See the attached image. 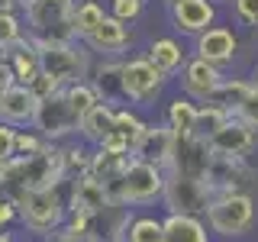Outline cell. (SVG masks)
Wrapping results in <instances>:
<instances>
[{
	"label": "cell",
	"mask_w": 258,
	"mask_h": 242,
	"mask_svg": "<svg viewBox=\"0 0 258 242\" xmlns=\"http://www.w3.org/2000/svg\"><path fill=\"white\" fill-rule=\"evenodd\" d=\"M68 181L64 168V142H45L36 155L26 158H10L4 174V188L16 200L23 191H39V188H61Z\"/></svg>",
	"instance_id": "obj_1"
},
{
	"label": "cell",
	"mask_w": 258,
	"mask_h": 242,
	"mask_svg": "<svg viewBox=\"0 0 258 242\" xmlns=\"http://www.w3.org/2000/svg\"><path fill=\"white\" fill-rule=\"evenodd\" d=\"M207 229L220 239H242L258 226V200L252 191L216 194L207 207Z\"/></svg>",
	"instance_id": "obj_2"
},
{
	"label": "cell",
	"mask_w": 258,
	"mask_h": 242,
	"mask_svg": "<svg viewBox=\"0 0 258 242\" xmlns=\"http://www.w3.org/2000/svg\"><path fill=\"white\" fill-rule=\"evenodd\" d=\"M78 0H29L23 4V23L32 42H78L75 36Z\"/></svg>",
	"instance_id": "obj_3"
},
{
	"label": "cell",
	"mask_w": 258,
	"mask_h": 242,
	"mask_svg": "<svg viewBox=\"0 0 258 242\" xmlns=\"http://www.w3.org/2000/svg\"><path fill=\"white\" fill-rule=\"evenodd\" d=\"M16 220L32 236H52L55 229H61L68 220V200H64L61 188L23 191L16 197Z\"/></svg>",
	"instance_id": "obj_4"
},
{
	"label": "cell",
	"mask_w": 258,
	"mask_h": 242,
	"mask_svg": "<svg viewBox=\"0 0 258 242\" xmlns=\"http://www.w3.org/2000/svg\"><path fill=\"white\" fill-rule=\"evenodd\" d=\"M39 52V71L58 81L61 87L78 84L91 75V52L84 42H36Z\"/></svg>",
	"instance_id": "obj_5"
},
{
	"label": "cell",
	"mask_w": 258,
	"mask_h": 242,
	"mask_svg": "<svg viewBox=\"0 0 258 242\" xmlns=\"http://www.w3.org/2000/svg\"><path fill=\"white\" fill-rule=\"evenodd\" d=\"M165 78L145 55H126L123 58V97L129 107H155V100L165 94Z\"/></svg>",
	"instance_id": "obj_6"
},
{
	"label": "cell",
	"mask_w": 258,
	"mask_h": 242,
	"mask_svg": "<svg viewBox=\"0 0 258 242\" xmlns=\"http://www.w3.org/2000/svg\"><path fill=\"white\" fill-rule=\"evenodd\" d=\"M213 200V191L207 188L204 177H187L168 171L165 191H161V204L168 213H187V216H207V207Z\"/></svg>",
	"instance_id": "obj_7"
},
{
	"label": "cell",
	"mask_w": 258,
	"mask_h": 242,
	"mask_svg": "<svg viewBox=\"0 0 258 242\" xmlns=\"http://www.w3.org/2000/svg\"><path fill=\"white\" fill-rule=\"evenodd\" d=\"M165 181H168V171H165V168L149 165V161L129 158V165L123 168V177H119V188H123V204L126 207L155 204V200H161Z\"/></svg>",
	"instance_id": "obj_8"
},
{
	"label": "cell",
	"mask_w": 258,
	"mask_h": 242,
	"mask_svg": "<svg viewBox=\"0 0 258 242\" xmlns=\"http://www.w3.org/2000/svg\"><path fill=\"white\" fill-rule=\"evenodd\" d=\"M78 119L81 116L68 103L64 91H58V94L45 97V100H39L36 116H32V129H36L45 142H64V139H71V136H78Z\"/></svg>",
	"instance_id": "obj_9"
},
{
	"label": "cell",
	"mask_w": 258,
	"mask_h": 242,
	"mask_svg": "<svg viewBox=\"0 0 258 242\" xmlns=\"http://www.w3.org/2000/svg\"><path fill=\"white\" fill-rule=\"evenodd\" d=\"M174 129L165 123V119H145L142 133L136 136L133 142V155L136 161H149V165H158L168 171V165H171V155H174Z\"/></svg>",
	"instance_id": "obj_10"
},
{
	"label": "cell",
	"mask_w": 258,
	"mask_h": 242,
	"mask_svg": "<svg viewBox=\"0 0 258 242\" xmlns=\"http://www.w3.org/2000/svg\"><path fill=\"white\" fill-rule=\"evenodd\" d=\"M133 26L123 20H116V16H103L100 26L91 29L81 42H84V48L91 55H97V58H126V52L133 48Z\"/></svg>",
	"instance_id": "obj_11"
},
{
	"label": "cell",
	"mask_w": 258,
	"mask_h": 242,
	"mask_svg": "<svg viewBox=\"0 0 258 242\" xmlns=\"http://www.w3.org/2000/svg\"><path fill=\"white\" fill-rule=\"evenodd\" d=\"M210 155L216 158H248L258 149V133L252 126H245L239 116H229L216 133L207 136Z\"/></svg>",
	"instance_id": "obj_12"
},
{
	"label": "cell",
	"mask_w": 258,
	"mask_h": 242,
	"mask_svg": "<svg viewBox=\"0 0 258 242\" xmlns=\"http://www.w3.org/2000/svg\"><path fill=\"white\" fill-rule=\"evenodd\" d=\"M207 188L216 194H232V191H248L258 181V171L248 165V158H210V168L204 174Z\"/></svg>",
	"instance_id": "obj_13"
},
{
	"label": "cell",
	"mask_w": 258,
	"mask_h": 242,
	"mask_svg": "<svg viewBox=\"0 0 258 242\" xmlns=\"http://www.w3.org/2000/svg\"><path fill=\"white\" fill-rule=\"evenodd\" d=\"M190 55L216 65V68H226V65H232L236 55H239V32L232 26L213 23V26L204 29L200 36H194V52Z\"/></svg>",
	"instance_id": "obj_14"
},
{
	"label": "cell",
	"mask_w": 258,
	"mask_h": 242,
	"mask_svg": "<svg viewBox=\"0 0 258 242\" xmlns=\"http://www.w3.org/2000/svg\"><path fill=\"white\" fill-rule=\"evenodd\" d=\"M168 16H171V26L181 36H200L204 29H210L220 16V4L216 0H177V4L168 7Z\"/></svg>",
	"instance_id": "obj_15"
},
{
	"label": "cell",
	"mask_w": 258,
	"mask_h": 242,
	"mask_svg": "<svg viewBox=\"0 0 258 242\" xmlns=\"http://www.w3.org/2000/svg\"><path fill=\"white\" fill-rule=\"evenodd\" d=\"M223 68H216V65H210L204 58H197V55H190L187 65L181 68V75H177V84H181V94L184 97H190V100H197V103H204L210 94L220 87V81H223Z\"/></svg>",
	"instance_id": "obj_16"
},
{
	"label": "cell",
	"mask_w": 258,
	"mask_h": 242,
	"mask_svg": "<svg viewBox=\"0 0 258 242\" xmlns=\"http://www.w3.org/2000/svg\"><path fill=\"white\" fill-rule=\"evenodd\" d=\"M71 191H68V213H103V210L110 207V197H107V188H103V181H97L91 171L71 177Z\"/></svg>",
	"instance_id": "obj_17"
},
{
	"label": "cell",
	"mask_w": 258,
	"mask_h": 242,
	"mask_svg": "<svg viewBox=\"0 0 258 242\" xmlns=\"http://www.w3.org/2000/svg\"><path fill=\"white\" fill-rule=\"evenodd\" d=\"M210 158L213 155H210L207 139H200V136H177L168 171L187 174V177H204L207 168H210Z\"/></svg>",
	"instance_id": "obj_18"
},
{
	"label": "cell",
	"mask_w": 258,
	"mask_h": 242,
	"mask_svg": "<svg viewBox=\"0 0 258 242\" xmlns=\"http://www.w3.org/2000/svg\"><path fill=\"white\" fill-rule=\"evenodd\" d=\"M87 81L97 87L103 103H110V107H123L126 103V97H123V58H100L91 68Z\"/></svg>",
	"instance_id": "obj_19"
},
{
	"label": "cell",
	"mask_w": 258,
	"mask_h": 242,
	"mask_svg": "<svg viewBox=\"0 0 258 242\" xmlns=\"http://www.w3.org/2000/svg\"><path fill=\"white\" fill-rule=\"evenodd\" d=\"M36 107H39V100L26 84H13V87H7V91L0 94V119L16 126V129L32 126Z\"/></svg>",
	"instance_id": "obj_20"
},
{
	"label": "cell",
	"mask_w": 258,
	"mask_h": 242,
	"mask_svg": "<svg viewBox=\"0 0 258 242\" xmlns=\"http://www.w3.org/2000/svg\"><path fill=\"white\" fill-rule=\"evenodd\" d=\"M145 58L155 65V68H158L165 78H177V75H181V68L187 65L190 52L184 48L181 39H174V36H158V39H152V42H149V48H145Z\"/></svg>",
	"instance_id": "obj_21"
},
{
	"label": "cell",
	"mask_w": 258,
	"mask_h": 242,
	"mask_svg": "<svg viewBox=\"0 0 258 242\" xmlns=\"http://www.w3.org/2000/svg\"><path fill=\"white\" fill-rule=\"evenodd\" d=\"M161 242H210L207 220L187 213H168L161 220Z\"/></svg>",
	"instance_id": "obj_22"
},
{
	"label": "cell",
	"mask_w": 258,
	"mask_h": 242,
	"mask_svg": "<svg viewBox=\"0 0 258 242\" xmlns=\"http://www.w3.org/2000/svg\"><path fill=\"white\" fill-rule=\"evenodd\" d=\"M113 116H116V107H110V103H97L94 110H87L84 116L78 119L81 142H87L91 149L103 145V139L113 133Z\"/></svg>",
	"instance_id": "obj_23"
},
{
	"label": "cell",
	"mask_w": 258,
	"mask_h": 242,
	"mask_svg": "<svg viewBox=\"0 0 258 242\" xmlns=\"http://www.w3.org/2000/svg\"><path fill=\"white\" fill-rule=\"evenodd\" d=\"M7 65H10L16 84H32L39 78V52H36V42L26 36L16 48L7 52Z\"/></svg>",
	"instance_id": "obj_24"
},
{
	"label": "cell",
	"mask_w": 258,
	"mask_h": 242,
	"mask_svg": "<svg viewBox=\"0 0 258 242\" xmlns=\"http://www.w3.org/2000/svg\"><path fill=\"white\" fill-rule=\"evenodd\" d=\"M197 110H200L197 100H190V97H184V94H174L171 100L165 103V123L174 129V136H194Z\"/></svg>",
	"instance_id": "obj_25"
},
{
	"label": "cell",
	"mask_w": 258,
	"mask_h": 242,
	"mask_svg": "<svg viewBox=\"0 0 258 242\" xmlns=\"http://www.w3.org/2000/svg\"><path fill=\"white\" fill-rule=\"evenodd\" d=\"M252 94V84H248V78H223L220 81V87H216L213 94L207 97L204 103H213V107H220V110H226L232 116L242 103H245V97Z\"/></svg>",
	"instance_id": "obj_26"
},
{
	"label": "cell",
	"mask_w": 258,
	"mask_h": 242,
	"mask_svg": "<svg viewBox=\"0 0 258 242\" xmlns=\"http://www.w3.org/2000/svg\"><path fill=\"white\" fill-rule=\"evenodd\" d=\"M129 158L133 155H123V152H110V149H100V145H97V149L91 152V168H87V171H91L97 181H116V177H123V168L129 165Z\"/></svg>",
	"instance_id": "obj_27"
},
{
	"label": "cell",
	"mask_w": 258,
	"mask_h": 242,
	"mask_svg": "<svg viewBox=\"0 0 258 242\" xmlns=\"http://www.w3.org/2000/svg\"><path fill=\"white\" fill-rule=\"evenodd\" d=\"M107 16V7L100 4V0H81V4L75 7V36H78V42L87 36L91 29L100 26V20Z\"/></svg>",
	"instance_id": "obj_28"
},
{
	"label": "cell",
	"mask_w": 258,
	"mask_h": 242,
	"mask_svg": "<svg viewBox=\"0 0 258 242\" xmlns=\"http://www.w3.org/2000/svg\"><path fill=\"white\" fill-rule=\"evenodd\" d=\"M26 39V23H23V13H0V58H7V52L16 48Z\"/></svg>",
	"instance_id": "obj_29"
},
{
	"label": "cell",
	"mask_w": 258,
	"mask_h": 242,
	"mask_svg": "<svg viewBox=\"0 0 258 242\" xmlns=\"http://www.w3.org/2000/svg\"><path fill=\"white\" fill-rule=\"evenodd\" d=\"M145 119L139 116V110L123 103V107H116V116H113V136H119V139H126L129 145L136 142V136L142 133Z\"/></svg>",
	"instance_id": "obj_30"
},
{
	"label": "cell",
	"mask_w": 258,
	"mask_h": 242,
	"mask_svg": "<svg viewBox=\"0 0 258 242\" xmlns=\"http://www.w3.org/2000/svg\"><path fill=\"white\" fill-rule=\"evenodd\" d=\"M123 242H161V220L158 216H133L123 232Z\"/></svg>",
	"instance_id": "obj_31"
},
{
	"label": "cell",
	"mask_w": 258,
	"mask_h": 242,
	"mask_svg": "<svg viewBox=\"0 0 258 242\" xmlns=\"http://www.w3.org/2000/svg\"><path fill=\"white\" fill-rule=\"evenodd\" d=\"M64 97H68V103L75 107L78 116H84L87 110H94L97 103H103V100H100V94H97V87H94L87 78H84V81H78V84H68V87H64Z\"/></svg>",
	"instance_id": "obj_32"
},
{
	"label": "cell",
	"mask_w": 258,
	"mask_h": 242,
	"mask_svg": "<svg viewBox=\"0 0 258 242\" xmlns=\"http://www.w3.org/2000/svg\"><path fill=\"white\" fill-rule=\"evenodd\" d=\"M226 119H229V113L220 110V107H213V103H200V110H197V126H194V136H200V139H207L210 133H216Z\"/></svg>",
	"instance_id": "obj_33"
},
{
	"label": "cell",
	"mask_w": 258,
	"mask_h": 242,
	"mask_svg": "<svg viewBox=\"0 0 258 242\" xmlns=\"http://www.w3.org/2000/svg\"><path fill=\"white\" fill-rule=\"evenodd\" d=\"M91 152L87 145H78V142H68L64 145V168H68V181L78 174H84L87 168H91Z\"/></svg>",
	"instance_id": "obj_34"
},
{
	"label": "cell",
	"mask_w": 258,
	"mask_h": 242,
	"mask_svg": "<svg viewBox=\"0 0 258 242\" xmlns=\"http://www.w3.org/2000/svg\"><path fill=\"white\" fill-rule=\"evenodd\" d=\"M145 4H149V0H110V4H107V13L133 26V23H139V20H142Z\"/></svg>",
	"instance_id": "obj_35"
},
{
	"label": "cell",
	"mask_w": 258,
	"mask_h": 242,
	"mask_svg": "<svg viewBox=\"0 0 258 242\" xmlns=\"http://www.w3.org/2000/svg\"><path fill=\"white\" fill-rule=\"evenodd\" d=\"M45 145V139L36 133L32 126H23L16 129V145H13V158H26V155H36L39 149Z\"/></svg>",
	"instance_id": "obj_36"
},
{
	"label": "cell",
	"mask_w": 258,
	"mask_h": 242,
	"mask_svg": "<svg viewBox=\"0 0 258 242\" xmlns=\"http://www.w3.org/2000/svg\"><path fill=\"white\" fill-rule=\"evenodd\" d=\"M232 16L239 26L258 29V0H232Z\"/></svg>",
	"instance_id": "obj_37"
},
{
	"label": "cell",
	"mask_w": 258,
	"mask_h": 242,
	"mask_svg": "<svg viewBox=\"0 0 258 242\" xmlns=\"http://www.w3.org/2000/svg\"><path fill=\"white\" fill-rule=\"evenodd\" d=\"M32 94H36V100H45V97H52V94H58V91H64V87L58 84V81H52L48 75H42V71H39V78L32 81V84H26Z\"/></svg>",
	"instance_id": "obj_38"
},
{
	"label": "cell",
	"mask_w": 258,
	"mask_h": 242,
	"mask_svg": "<svg viewBox=\"0 0 258 242\" xmlns=\"http://www.w3.org/2000/svg\"><path fill=\"white\" fill-rule=\"evenodd\" d=\"M232 116H239L245 126H252L255 133H258V97H255V94H248V97H245V103H242V107L232 113Z\"/></svg>",
	"instance_id": "obj_39"
},
{
	"label": "cell",
	"mask_w": 258,
	"mask_h": 242,
	"mask_svg": "<svg viewBox=\"0 0 258 242\" xmlns=\"http://www.w3.org/2000/svg\"><path fill=\"white\" fill-rule=\"evenodd\" d=\"M13 145H16V126H10V123L0 119V161L13 158Z\"/></svg>",
	"instance_id": "obj_40"
},
{
	"label": "cell",
	"mask_w": 258,
	"mask_h": 242,
	"mask_svg": "<svg viewBox=\"0 0 258 242\" xmlns=\"http://www.w3.org/2000/svg\"><path fill=\"white\" fill-rule=\"evenodd\" d=\"M13 220H16V200L0 188V229H7Z\"/></svg>",
	"instance_id": "obj_41"
},
{
	"label": "cell",
	"mask_w": 258,
	"mask_h": 242,
	"mask_svg": "<svg viewBox=\"0 0 258 242\" xmlns=\"http://www.w3.org/2000/svg\"><path fill=\"white\" fill-rule=\"evenodd\" d=\"M13 84H16V78H13L10 65H7V58H0V94H4L7 87H13Z\"/></svg>",
	"instance_id": "obj_42"
},
{
	"label": "cell",
	"mask_w": 258,
	"mask_h": 242,
	"mask_svg": "<svg viewBox=\"0 0 258 242\" xmlns=\"http://www.w3.org/2000/svg\"><path fill=\"white\" fill-rule=\"evenodd\" d=\"M20 10V0H0V13H16Z\"/></svg>",
	"instance_id": "obj_43"
},
{
	"label": "cell",
	"mask_w": 258,
	"mask_h": 242,
	"mask_svg": "<svg viewBox=\"0 0 258 242\" xmlns=\"http://www.w3.org/2000/svg\"><path fill=\"white\" fill-rule=\"evenodd\" d=\"M248 84H252V94L258 97V68L252 71V78H248Z\"/></svg>",
	"instance_id": "obj_44"
},
{
	"label": "cell",
	"mask_w": 258,
	"mask_h": 242,
	"mask_svg": "<svg viewBox=\"0 0 258 242\" xmlns=\"http://www.w3.org/2000/svg\"><path fill=\"white\" fill-rule=\"evenodd\" d=\"M0 242H13V232H7V229H0Z\"/></svg>",
	"instance_id": "obj_45"
},
{
	"label": "cell",
	"mask_w": 258,
	"mask_h": 242,
	"mask_svg": "<svg viewBox=\"0 0 258 242\" xmlns=\"http://www.w3.org/2000/svg\"><path fill=\"white\" fill-rule=\"evenodd\" d=\"M4 174H7V161H0V184H4Z\"/></svg>",
	"instance_id": "obj_46"
},
{
	"label": "cell",
	"mask_w": 258,
	"mask_h": 242,
	"mask_svg": "<svg viewBox=\"0 0 258 242\" xmlns=\"http://www.w3.org/2000/svg\"><path fill=\"white\" fill-rule=\"evenodd\" d=\"M161 4H165V7H171V4H177V0H161Z\"/></svg>",
	"instance_id": "obj_47"
},
{
	"label": "cell",
	"mask_w": 258,
	"mask_h": 242,
	"mask_svg": "<svg viewBox=\"0 0 258 242\" xmlns=\"http://www.w3.org/2000/svg\"><path fill=\"white\" fill-rule=\"evenodd\" d=\"M23 4H29V0H20V10H23Z\"/></svg>",
	"instance_id": "obj_48"
},
{
	"label": "cell",
	"mask_w": 258,
	"mask_h": 242,
	"mask_svg": "<svg viewBox=\"0 0 258 242\" xmlns=\"http://www.w3.org/2000/svg\"><path fill=\"white\" fill-rule=\"evenodd\" d=\"M216 4H226V0H216ZM229 4H232V0H229Z\"/></svg>",
	"instance_id": "obj_49"
}]
</instances>
